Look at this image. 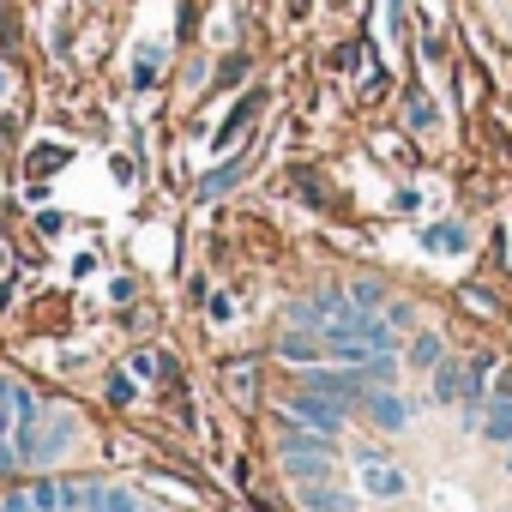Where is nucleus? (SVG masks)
Listing matches in <instances>:
<instances>
[{"instance_id": "f03ea898", "label": "nucleus", "mask_w": 512, "mask_h": 512, "mask_svg": "<svg viewBox=\"0 0 512 512\" xmlns=\"http://www.w3.org/2000/svg\"><path fill=\"white\" fill-rule=\"evenodd\" d=\"M356 470H362V482H368V494H380V500H398L410 482H404V470L392 464V458H380V452H362L356 458Z\"/></svg>"}, {"instance_id": "9d476101", "label": "nucleus", "mask_w": 512, "mask_h": 512, "mask_svg": "<svg viewBox=\"0 0 512 512\" xmlns=\"http://www.w3.org/2000/svg\"><path fill=\"white\" fill-rule=\"evenodd\" d=\"M422 241H428V247H446V253H464V247H470V229L440 223V229H422Z\"/></svg>"}, {"instance_id": "6e6552de", "label": "nucleus", "mask_w": 512, "mask_h": 512, "mask_svg": "<svg viewBox=\"0 0 512 512\" xmlns=\"http://www.w3.org/2000/svg\"><path fill=\"white\" fill-rule=\"evenodd\" d=\"M428 374H434V398H440V404H452V398H464V368H452V362L440 356V362H434Z\"/></svg>"}, {"instance_id": "a211bd4d", "label": "nucleus", "mask_w": 512, "mask_h": 512, "mask_svg": "<svg viewBox=\"0 0 512 512\" xmlns=\"http://www.w3.org/2000/svg\"><path fill=\"white\" fill-rule=\"evenodd\" d=\"M284 7H290V19H302V13H308V0H284Z\"/></svg>"}, {"instance_id": "423d86ee", "label": "nucleus", "mask_w": 512, "mask_h": 512, "mask_svg": "<svg viewBox=\"0 0 512 512\" xmlns=\"http://www.w3.org/2000/svg\"><path fill=\"white\" fill-rule=\"evenodd\" d=\"M476 422H482V440L506 446V440H512V398H494V404H488V410H482Z\"/></svg>"}, {"instance_id": "0eeeda50", "label": "nucleus", "mask_w": 512, "mask_h": 512, "mask_svg": "<svg viewBox=\"0 0 512 512\" xmlns=\"http://www.w3.org/2000/svg\"><path fill=\"white\" fill-rule=\"evenodd\" d=\"M302 506L308 512H356V500L350 494H332L326 482H302Z\"/></svg>"}, {"instance_id": "20e7f679", "label": "nucleus", "mask_w": 512, "mask_h": 512, "mask_svg": "<svg viewBox=\"0 0 512 512\" xmlns=\"http://www.w3.org/2000/svg\"><path fill=\"white\" fill-rule=\"evenodd\" d=\"M356 338H362L374 356H398V326H392V320H380V314H368V308L356 314Z\"/></svg>"}, {"instance_id": "4468645a", "label": "nucleus", "mask_w": 512, "mask_h": 512, "mask_svg": "<svg viewBox=\"0 0 512 512\" xmlns=\"http://www.w3.org/2000/svg\"><path fill=\"white\" fill-rule=\"evenodd\" d=\"M229 392H241V398L253 392V368L247 362H229Z\"/></svg>"}, {"instance_id": "6ab92c4d", "label": "nucleus", "mask_w": 512, "mask_h": 512, "mask_svg": "<svg viewBox=\"0 0 512 512\" xmlns=\"http://www.w3.org/2000/svg\"><path fill=\"white\" fill-rule=\"evenodd\" d=\"M506 470H512V440H506Z\"/></svg>"}, {"instance_id": "7ed1b4c3", "label": "nucleus", "mask_w": 512, "mask_h": 512, "mask_svg": "<svg viewBox=\"0 0 512 512\" xmlns=\"http://www.w3.org/2000/svg\"><path fill=\"white\" fill-rule=\"evenodd\" d=\"M362 410H368V422L386 428V434H404V422H410V410H404L398 392H362Z\"/></svg>"}, {"instance_id": "dca6fc26", "label": "nucleus", "mask_w": 512, "mask_h": 512, "mask_svg": "<svg viewBox=\"0 0 512 512\" xmlns=\"http://www.w3.org/2000/svg\"><path fill=\"white\" fill-rule=\"evenodd\" d=\"M410 127H434V103L416 97V103H410Z\"/></svg>"}, {"instance_id": "aec40b11", "label": "nucleus", "mask_w": 512, "mask_h": 512, "mask_svg": "<svg viewBox=\"0 0 512 512\" xmlns=\"http://www.w3.org/2000/svg\"><path fill=\"white\" fill-rule=\"evenodd\" d=\"M139 512H151V506H139Z\"/></svg>"}, {"instance_id": "f8f14e48", "label": "nucleus", "mask_w": 512, "mask_h": 512, "mask_svg": "<svg viewBox=\"0 0 512 512\" xmlns=\"http://www.w3.org/2000/svg\"><path fill=\"white\" fill-rule=\"evenodd\" d=\"M103 512H139V494L133 488H103Z\"/></svg>"}, {"instance_id": "1a4fd4ad", "label": "nucleus", "mask_w": 512, "mask_h": 512, "mask_svg": "<svg viewBox=\"0 0 512 512\" xmlns=\"http://www.w3.org/2000/svg\"><path fill=\"white\" fill-rule=\"evenodd\" d=\"M284 470H290V476H302V482H320L332 464H326V452H284Z\"/></svg>"}, {"instance_id": "f257e3e1", "label": "nucleus", "mask_w": 512, "mask_h": 512, "mask_svg": "<svg viewBox=\"0 0 512 512\" xmlns=\"http://www.w3.org/2000/svg\"><path fill=\"white\" fill-rule=\"evenodd\" d=\"M344 416H350V404H344V398H326V392H314V386H302V392L284 398V422H302V428H320V434H338Z\"/></svg>"}, {"instance_id": "ddd939ff", "label": "nucleus", "mask_w": 512, "mask_h": 512, "mask_svg": "<svg viewBox=\"0 0 512 512\" xmlns=\"http://www.w3.org/2000/svg\"><path fill=\"white\" fill-rule=\"evenodd\" d=\"M31 500H37L43 512H61V482H37V488H31Z\"/></svg>"}, {"instance_id": "9b49d317", "label": "nucleus", "mask_w": 512, "mask_h": 512, "mask_svg": "<svg viewBox=\"0 0 512 512\" xmlns=\"http://www.w3.org/2000/svg\"><path fill=\"white\" fill-rule=\"evenodd\" d=\"M440 356H446V344H440V332H422V338L410 344V362H416V368H434Z\"/></svg>"}, {"instance_id": "f3484780", "label": "nucleus", "mask_w": 512, "mask_h": 512, "mask_svg": "<svg viewBox=\"0 0 512 512\" xmlns=\"http://www.w3.org/2000/svg\"><path fill=\"white\" fill-rule=\"evenodd\" d=\"M127 368H133V374H139V380H151V374H157V356H151V350H139V356H133V362H127Z\"/></svg>"}, {"instance_id": "2eb2a0df", "label": "nucleus", "mask_w": 512, "mask_h": 512, "mask_svg": "<svg viewBox=\"0 0 512 512\" xmlns=\"http://www.w3.org/2000/svg\"><path fill=\"white\" fill-rule=\"evenodd\" d=\"M0 512H43L31 494H7V500H0Z\"/></svg>"}, {"instance_id": "39448f33", "label": "nucleus", "mask_w": 512, "mask_h": 512, "mask_svg": "<svg viewBox=\"0 0 512 512\" xmlns=\"http://www.w3.org/2000/svg\"><path fill=\"white\" fill-rule=\"evenodd\" d=\"M278 356H284V362H314V356H326V344H320L314 326H290V332L278 338Z\"/></svg>"}]
</instances>
